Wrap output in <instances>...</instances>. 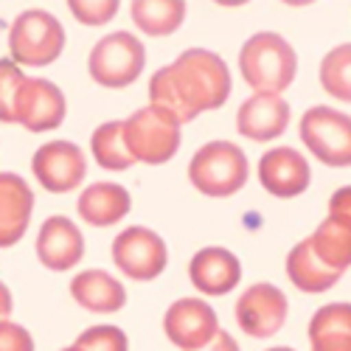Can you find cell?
Here are the masks:
<instances>
[{"mask_svg":"<svg viewBox=\"0 0 351 351\" xmlns=\"http://www.w3.org/2000/svg\"><path fill=\"white\" fill-rule=\"evenodd\" d=\"M230 96V71L225 60L206 48L183 51L171 65L149 79V107L171 115L180 127L199 112L217 110Z\"/></svg>","mask_w":351,"mask_h":351,"instance_id":"1","label":"cell"},{"mask_svg":"<svg viewBox=\"0 0 351 351\" xmlns=\"http://www.w3.org/2000/svg\"><path fill=\"white\" fill-rule=\"evenodd\" d=\"M298 56L281 34L258 32L239 51V73L253 87V93L281 96L295 79Z\"/></svg>","mask_w":351,"mask_h":351,"instance_id":"2","label":"cell"},{"mask_svg":"<svg viewBox=\"0 0 351 351\" xmlns=\"http://www.w3.org/2000/svg\"><path fill=\"white\" fill-rule=\"evenodd\" d=\"M247 155L233 141H208L189 163L191 186L206 197H230L247 183Z\"/></svg>","mask_w":351,"mask_h":351,"instance_id":"3","label":"cell"},{"mask_svg":"<svg viewBox=\"0 0 351 351\" xmlns=\"http://www.w3.org/2000/svg\"><path fill=\"white\" fill-rule=\"evenodd\" d=\"M65 51V28L45 9H25L9 28V53L14 65L45 68Z\"/></svg>","mask_w":351,"mask_h":351,"instance_id":"4","label":"cell"},{"mask_svg":"<svg viewBox=\"0 0 351 351\" xmlns=\"http://www.w3.org/2000/svg\"><path fill=\"white\" fill-rule=\"evenodd\" d=\"M124 141L135 163L160 166L180 149V124L155 107H141L124 121Z\"/></svg>","mask_w":351,"mask_h":351,"instance_id":"5","label":"cell"},{"mask_svg":"<svg viewBox=\"0 0 351 351\" xmlns=\"http://www.w3.org/2000/svg\"><path fill=\"white\" fill-rule=\"evenodd\" d=\"M146 65V48L143 43L130 32H112L101 37L90 56H87V71L90 79L110 90H121L130 87Z\"/></svg>","mask_w":351,"mask_h":351,"instance_id":"6","label":"cell"},{"mask_svg":"<svg viewBox=\"0 0 351 351\" xmlns=\"http://www.w3.org/2000/svg\"><path fill=\"white\" fill-rule=\"evenodd\" d=\"M298 135L320 163L332 169H346L351 163V119L346 112L326 104L309 107L301 115Z\"/></svg>","mask_w":351,"mask_h":351,"instance_id":"7","label":"cell"},{"mask_svg":"<svg viewBox=\"0 0 351 351\" xmlns=\"http://www.w3.org/2000/svg\"><path fill=\"white\" fill-rule=\"evenodd\" d=\"M112 261L132 281H152L169 265L166 242L155 230L132 225L112 239Z\"/></svg>","mask_w":351,"mask_h":351,"instance_id":"8","label":"cell"},{"mask_svg":"<svg viewBox=\"0 0 351 351\" xmlns=\"http://www.w3.org/2000/svg\"><path fill=\"white\" fill-rule=\"evenodd\" d=\"M233 312H237L239 329L247 337L267 340L284 329L287 315H289V301L276 284L258 281L242 292Z\"/></svg>","mask_w":351,"mask_h":351,"instance_id":"9","label":"cell"},{"mask_svg":"<svg viewBox=\"0 0 351 351\" xmlns=\"http://www.w3.org/2000/svg\"><path fill=\"white\" fill-rule=\"evenodd\" d=\"M68 101L65 93L48 79L25 76L14 101V124L28 132H51L65 121Z\"/></svg>","mask_w":351,"mask_h":351,"instance_id":"10","label":"cell"},{"mask_svg":"<svg viewBox=\"0 0 351 351\" xmlns=\"http://www.w3.org/2000/svg\"><path fill=\"white\" fill-rule=\"evenodd\" d=\"M37 183L51 194H68L82 186L87 174V158L73 141H48L32 158Z\"/></svg>","mask_w":351,"mask_h":351,"instance_id":"11","label":"cell"},{"mask_svg":"<svg viewBox=\"0 0 351 351\" xmlns=\"http://www.w3.org/2000/svg\"><path fill=\"white\" fill-rule=\"evenodd\" d=\"M163 332L169 343L183 351H197L219 332V317L202 298H180L163 315Z\"/></svg>","mask_w":351,"mask_h":351,"instance_id":"12","label":"cell"},{"mask_svg":"<svg viewBox=\"0 0 351 351\" xmlns=\"http://www.w3.org/2000/svg\"><path fill=\"white\" fill-rule=\"evenodd\" d=\"M258 183L273 197L292 199L309 189L312 169L298 149H292V146H276V149L265 152L258 160Z\"/></svg>","mask_w":351,"mask_h":351,"instance_id":"13","label":"cell"},{"mask_svg":"<svg viewBox=\"0 0 351 351\" xmlns=\"http://www.w3.org/2000/svg\"><path fill=\"white\" fill-rule=\"evenodd\" d=\"M84 256V237L76 228L73 219L68 217H48L37 233V258L40 265L53 270V273H65L73 270Z\"/></svg>","mask_w":351,"mask_h":351,"instance_id":"14","label":"cell"},{"mask_svg":"<svg viewBox=\"0 0 351 351\" xmlns=\"http://www.w3.org/2000/svg\"><path fill=\"white\" fill-rule=\"evenodd\" d=\"M189 278L202 295H228L242 281V261L228 247H202L189 261Z\"/></svg>","mask_w":351,"mask_h":351,"instance_id":"15","label":"cell"},{"mask_svg":"<svg viewBox=\"0 0 351 351\" xmlns=\"http://www.w3.org/2000/svg\"><path fill=\"white\" fill-rule=\"evenodd\" d=\"M289 127V104L284 96L273 93H253L247 101H242L237 112V130L247 141L265 143L284 135Z\"/></svg>","mask_w":351,"mask_h":351,"instance_id":"16","label":"cell"},{"mask_svg":"<svg viewBox=\"0 0 351 351\" xmlns=\"http://www.w3.org/2000/svg\"><path fill=\"white\" fill-rule=\"evenodd\" d=\"M34 211V191L20 174L0 171V247L17 245Z\"/></svg>","mask_w":351,"mask_h":351,"instance_id":"17","label":"cell"},{"mask_svg":"<svg viewBox=\"0 0 351 351\" xmlns=\"http://www.w3.org/2000/svg\"><path fill=\"white\" fill-rule=\"evenodd\" d=\"M71 298L87 312L112 315V312L124 309L127 289L107 270H82L71 281Z\"/></svg>","mask_w":351,"mask_h":351,"instance_id":"18","label":"cell"},{"mask_svg":"<svg viewBox=\"0 0 351 351\" xmlns=\"http://www.w3.org/2000/svg\"><path fill=\"white\" fill-rule=\"evenodd\" d=\"M132 208V197L124 186L119 183H93L79 194L76 211L82 222L93 228H110L119 225Z\"/></svg>","mask_w":351,"mask_h":351,"instance_id":"19","label":"cell"},{"mask_svg":"<svg viewBox=\"0 0 351 351\" xmlns=\"http://www.w3.org/2000/svg\"><path fill=\"white\" fill-rule=\"evenodd\" d=\"M287 276L295 284L301 292H309V295H320V292L332 289L343 273L326 267L324 261L315 256V250L309 247V239H301L295 247L287 256Z\"/></svg>","mask_w":351,"mask_h":351,"instance_id":"20","label":"cell"},{"mask_svg":"<svg viewBox=\"0 0 351 351\" xmlns=\"http://www.w3.org/2000/svg\"><path fill=\"white\" fill-rule=\"evenodd\" d=\"M312 351H351V306L326 304L309 320Z\"/></svg>","mask_w":351,"mask_h":351,"instance_id":"21","label":"cell"},{"mask_svg":"<svg viewBox=\"0 0 351 351\" xmlns=\"http://www.w3.org/2000/svg\"><path fill=\"white\" fill-rule=\"evenodd\" d=\"M306 239H309V247L315 250V256L324 261L326 267H332L337 273L348 270V265H351V219L329 214Z\"/></svg>","mask_w":351,"mask_h":351,"instance_id":"22","label":"cell"},{"mask_svg":"<svg viewBox=\"0 0 351 351\" xmlns=\"http://www.w3.org/2000/svg\"><path fill=\"white\" fill-rule=\"evenodd\" d=\"M132 23L149 37H169L186 20L183 0H132Z\"/></svg>","mask_w":351,"mask_h":351,"instance_id":"23","label":"cell"},{"mask_svg":"<svg viewBox=\"0 0 351 351\" xmlns=\"http://www.w3.org/2000/svg\"><path fill=\"white\" fill-rule=\"evenodd\" d=\"M90 152L96 163L107 171H124L135 163L124 141V121H107L96 127L90 135Z\"/></svg>","mask_w":351,"mask_h":351,"instance_id":"24","label":"cell"},{"mask_svg":"<svg viewBox=\"0 0 351 351\" xmlns=\"http://www.w3.org/2000/svg\"><path fill=\"white\" fill-rule=\"evenodd\" d=\"M320 87L337 101H351V45H335L320 60Z\"/></svg>","mask_w":351,"mask_h":351,"instance_id":"25","label":"cell"},{"mask_svg":"<svg viewBox=\"0 0 351 351\" xmlns=\"http://www.w3.org/2000/svg\"><path fill=\"white\" fill-rule=\"evenodd\" d=\"M73 346H76L79 351H130V340H127L124 329L110 326V324L84 329V332L76 337Z\"/></svg>","mask_w":351,"mask_h":351,"instance_id":"26","label":"cell"},{"mask_svg":"<svg viewBox=\"0 0 351 351\" xmlns=\"http://www.w3.org/2000/svg\"><path fill=\"white\" fill-rule=\"evenodd\" d=\"M25 82V73L12 60H0V121L14 124V101L20 93V84Z\"/></svg>","mask_w":351,"mask_h":351,"instance_id":"27","label":"cell"},{"mask_svg":"<svg viewBox=\"0 0 351 351\" xmlns=\"http://www.w3.org/2000/svg\"><path fill=\"white\" fill-rule=\"evenodd\" d=\"M68 9L84 25H104L119 14V3L115 0H71Z\"/></svg>","mask_w":351,"mask_h":351,"instance_id":"28","label":"cell"},{"mask_svg":"<svg viewBox=\"0 0 351 351\" xmlns=\"http://www.w3.org/2000/svg\"><path fill=\"white\" fill-rule=\"evenodd\" d=\"M0 351H34V337L14 320H0Z\"/></svg>","mask_w":351,"mask_h":351,"instance_id":"29","label":"cell"},{"mask_svg":"<svg viewBox=\"0 0 351 351\" xmlns=\"http://www.w3.org/2000/svg\"><path fill=\"white\" fill-rule=\"evenodd\" d=\"M197 351H239V343L233 340L228 332H217L214 337H211V343H206L202 348H197Z\"/></svg>","mask_w":351,"mask_h":351,"instance_id":"30","label":"cell"},{"mask_svg":"<svg viewBox=\"0 0 351 351\" xmlns=\"http://www.w3.org/2000/svg\"><path fill=\"white\" fill-rule=\"evenodd\" d=\"M12 309H14V301H12V292H9V287H6L3 281H0V320H9Z\"/></svg>","mask_w":351,"mask_h":351,"instance_id":"31","label":"cell"},{"mask_svg":"<svg viewBox=\"0 0 351 351\" xmlns=\"http://www.w3.org/2000/svg\"><path fill=\"white\" fill-rule=\"evenodd\" d=\"M267 351H295V348H289V346H273V348H267Z\"/></svg>","mask_w":351,"mask_h":351,"instance_id":"32","label":"cell"},{"mask_svg":"<svg viewBox=\"0 0 351 351\" xmlns=\"http://www.w3.org/2000/svg\"><path fill=\"white\" fill-rule=\"evenodd\" d=\"M62 351H79V348H76V346H68V348H62Z\"/></svg>","mask_w":351,"mask_h":351,"instance_id":"33","label":"cell"}]
</instances>
